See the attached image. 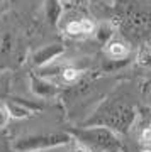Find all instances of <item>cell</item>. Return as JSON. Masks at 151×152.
Wrapping results in <instances>:
<instances>
[{"instance_id":"obj_7","label":"cell","mask_w":151,"mask_h":152,"mask_svg":"<svg viewBox=\"0 0 151 152\" xmlns=\"http://www.w3.org/2000/svg\"><path fill=\"white\" fill-rule=\"evenodd\" d=\"M44 14L51 26H56L63 15V2L61 0H43Z\"/></svg>"},{"instance_id":"obj_14","label":"cell","mask_w":151,"mask_h":152,"mask_svg":"<svg viewBox=\"0 0 151 152\" xmlns=\"http://www.w3.org/2000/svg\"><path fill=\"white\" fill-rule=\"evenodd\" d=\"M9 113H7V110L4 107H0V129H4L7 124H9Z\"/></svg>"},{"instance_id":"obj_2","label":"cell","mask_w":151,"mask_h":152,"mask_svg":"<svg viewBox=\"0 0 151 152\" xmlns=\"http://www.w3.org/2000/svg\"><path fill=\"white\" fill-rule=\"evenodd\" d=\"M75 140L87 145L88 149H100V151H117L121 147V142L117 139V134L109 130L105 127H81L76 130L68 132Z\"/></svg>"},{"instance_id":"obj_3","label":"cell","mask_w":151,"mask_h":152,"mask_svg":"<svg viewBox=\"0 0 151 152\" xmlns=\"http://www.w3.org/2000/svg\"><path fill=\"white\" fill-rule=\"evenodd\" d=\"M73 137L68 132H51V134H38L17 139L12 144V149L16 152H43L54 147L68 145Z\"/></svg>"},{"instance_id":"obj_1","label":"cell","mask_w":151,"mask_h":152,"mask_svg":"<svg viewBox=\"0 0 151 152\" xmlns=\"http://www.w3.org/2000/svg\"><path fill=\"white\" fill-rule=\"evenodd\" d=\"M136 108L127 103H110L95 112L81 127H105L114 134H127L136 122Z\"/></svg>"},{"instance_id":"obj_12","label":"cell","mask_w":151,"mask_h":152,"mask_svg":"<svg viewBox=\"0 0 151 152\" xmlns=\"http://www.w3.org/2000/svg\"><path fill=\"white\" fill-rule=\"evenodd\" d=\"M150 127H144L143 130H141L139 134V140H141V145H143V149H148L150 147Z\"/></svg>"},{"instance_id":"obj_15","label":"cell","mask_w":151,"mask_h":152,"mask_svg":"<svg viewBox=\"0 0 151 152\" xmlns=\"http://www.w3.org/2000/svg\"><path fill=\"white\" fill-rule=\"evenodd\" d=\"M61 2H68V0H61Z\"/></svg>"},{"instance_id":"obj_11","label":"cell","mask_w":151,"mask_h":152,"mask_svg":"<svg viewBox=\"0 0 151 152\" xmlns=\"http://www.w3.org/2000/svg\"><path fill=\"white\" fill-rule=\"evenodd\" d=\"M98 32H97V37L102 41V42L107 44L109 41H110V37H112V29L107 27V26H100V27L97 29Z\"/></svg>"},{"instance_id":"obj_6","label":"cell","mask_w":151,"mask_h":152,"mask_svg":"<svg viewBox=\"0 0 151 152\" xmlns=\"http://www.w3.org/2000/svg\"><path fill=\"white\" fill-rule=\"evenodd\" d=\"M105 54L110 61H126L129 56V46L121 41H109L105 44Z\"/></svg>"},{"instance_id":"obj_4","label":"cell","mask_w":151,"mask_h":152,"mask_svg":"<svg viewBox=\"0 0 151 152\" xmlns=\"http://www.w3.org/2000/svg\"><path fill=\"white\" fill-rule=\"evenodd\" d=\"M63 53H65V46L63 44H58V42L48 44V46H44V48L38 49L34 53L33 61L36 66H48L51 63H54Z\"/></svg>"},{"instance_id":"obj_10","label":"cell","mask_w":151,"mask_h":152,"mask_svg":"<svg viewBox=\"0 0 151 152\" xmlns=\"http://www.w3.org/2000/svg\"><path fill=\"white\" fill-rule=\"evenodd\" d=\"M80 71L76 69V68H71V66H65L63 69H61V73H59V76H61V80L65 83H76L78 81V78H80Z\"/></svg>"},{"instance_id":"obj_9","label":"cell","mask_w":151,"mask_h":152,"mask_svg":"<svg viewBox=\"0 0 151 152\" xmlns=\"http://www.w3.org/2000/svg\"><path fill=\"white\" fill-rule=\"evenodd\" d=\"M4 108L7 110V113H9V118H26V117H29L31 115V110L27 108L24 103H21V102H17L16 103H5L4 105Z\"/></svg>"},{"instance_id":"obj_13","label":"cell","mask_w":151,"mask_h":152,"mask_svg":"<svg viewBox=\"0 0 151 152\" xmlns=\"http://www.w3.org/2000/svg\"><path fill=\"white\" fill-rule=\"evenodd\" d=\"M70 145H71V152H92L90 149H88V147H87V145L80 144V142L75 140V139H71Z\"/></svg>"},{"instance_id":"obj_5","label":"cell","mask_w":151,"mask_h":152,"mask_svg":"<svg viewBox=\"0 0 151 152\" xmlns=\"http://www.w3.org/2000/svg\"><path fill=\"white\" fill-rule=\"evenodd\" d=\"M31 90H33V93L39 98H53L54 95L58 93L56 85L48 83L43 76L39 78V76H36V75L31 76Z\"/></svg>"},{"instance_id":"obj_8","label":"cell","mask_w":151,"mask_h":152,"mask_svg":"<svg viewBox=\"0 0 151 152\" xmlns=\"http://www.w3.org/2000/svg\"><path fill=\"white\" fill-rule=\"evenodd\" d=\"M68 34L71 36H83V34H92L95 31V24L88 19H81V20H75L70 22L68 27H66Z\"/></svg>"}]
</instances>
